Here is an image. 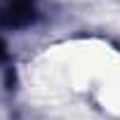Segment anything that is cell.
Wrapping results in <instances>:
<instances>
[{"label":"cell","instance_id":"cell-2","mask_svg":"<svg viewBox=\"0 0 120 120\" xmlns=\"http://www.w3.org/2000/svg\"><path fill=\"white\" fill-rule=\"evenodd\" d=\"M5 54H7V49H5V42H3V38H0V61L5 59Z\"/></svg>","mask_w":120,"mask_h":120},{"label":"cell","instance_id":"cell-1","mask_svg":"<svg viewBox=\"0 0 120 120\" xmlns=\"http://www.w3.org/2000/svg\"><path fill=\"white\" fill-rule=\"evenodd\" d=\"M38 19L33 0H0V24L7 28H26Z\"/></svg>","mask_w":120,"mask_h":120}]
</instances>
